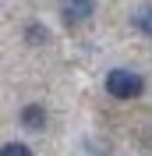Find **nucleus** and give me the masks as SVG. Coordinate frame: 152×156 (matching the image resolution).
<instances>
[{
    "mask_svg": "<svg viewBox=\"0 0 152 156\" xmlns=\"http://www.w3.org/2000/svg\"><path fill=\"white\" fill-rule=\"evenodd\" d=\"M106 92L113 99H138L145 92V78L138 71H127V68H113L106 75Z\"/></svg>",
    "mask_w": 152,
    "mask_h": 156,
    "instance_id": "nucleus-1",
    "label": "nucleus"
},
{
    "mask_svg": "<svg viewBox=\"0 0 152 156\" xmlns=\"http://www.w3.org/2000/svg\"><path fill=\"white\" fill-rule=\"evenodd\" d=\"M67 25H78V21H88L95 14V0H64V7H60Z\"/></svg>",
    "mask_w": 152,
    "mask_h": 156,
    "instance_id": "nucleus-2",
    "label": "nucleus"
},
{
    "mask_svg": "<svg viewBox=\"0 0 152 156\" xmlns=\"http://www.w3.org/2000/svg\"><path fill=\"white\" fill-rule=\"evenodd\" d=\"M21 124L29 128V131H43V128H46V110L39 107V103L21 107Z\"/></svg>",
    "mask_w": 152,
    "mask_h": 156,
    "instance_id": "nucleus-3",
    "label": "nucleus"
},
{
    "mask_svg": "<svg viewBox=\"0 0 152 156\" xmlns=\"http://www.w3.org/2000/svg\"><path fill=\"white\" fill-rule=\"evenodd\" d=\"M134 29H138V32H145V36H149L152 39V4H149V7H142V11H134Z\"/></svg>",
    "mask_w": 152,
    "mask_h": 156,
    "instance_id": "nucleus-4",
    "label": "nucleus"
},
{
    "mask_svg": "<svg viewBox=\"0 0 152 156\" xmlns=\"http://www.w3.org/2000/svg\"><path fill=\"white\" fill-rule=\"evenodd\" d=\"M0 156H32V149L25 142H7V146H0Z\"/></svg>",
    "mask_w": 152,
    "mask_h": 156,
    "instance_id": "nucleus-5",
    "label": "nucleus"
},
{
    "mask_svg": "<svg viewBox=\"0 0 152 156\" xmlns=\"http://www.w3.org/2000/svg\"><path fill=\"white\" fill-rule=\"evenodd\" d=\"M29 43H46V29H43V25H29Z\"/></svg>",
    "mask_w": 152,
    "mask_h": 156,
    "instance_id": "nucleus-6",
    "label": "nucleus"
}]
</instances>
